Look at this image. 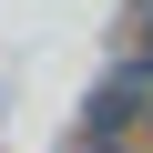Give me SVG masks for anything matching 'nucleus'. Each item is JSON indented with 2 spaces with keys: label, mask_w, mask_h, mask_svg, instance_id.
<instances>
[{
  "label": "nucleus",
  "mask_w": 153,
  "mask_h": 153,
  "mask_svg": "<svg viewBox=\"0 0 153 153\" xmlns=\"http://www.w3.org/2000/svg\"><path fill=\"white\" fill-rule=\"evenodd\" d=\"M82 153H153L143 133H82Z\"/></svg>",
  "instance_id": "nucleus-1"
},
{
  "label": "nucleus",
  "mask_w": 153,
  "mask_h": 153,
  "mask_svg": "<svg viewBox=\"0 0 153 153\" xmlns=\"http://www.w3.org/2000/svg\"><path fill=\"white\" fill-rule=\"evenodd\" d=\"M133 133H143V143H153V102H133Z\"/></svg>",
  "instance_id": "nucleus-2"
}]
</instances>
